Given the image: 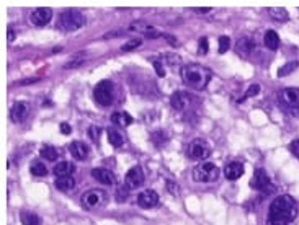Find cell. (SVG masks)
Masks as SVG:
<instances>
[{"mask_svg":"<svg viewBox=\"0 0 299 225\" xmlns=\"http://www.w3.org/2000/svg\"><path fill=\"white\" fill-rule=\"evenodd\" d=\"M167 188H169V193H172V194H179L180 193L179 186H177L175 183H172V181H167Z\"/></svg>","mask_w":299,"mask_h":225,"instance_id":"39","label":"cell"},{"mask_svg":"<svg viewBox=\"0 0 299 225\" xmlns=\"http://www.w3.org/2000/svg\"><path fill=\"white\" fill-rule=\"evenodd\" d=\"M268 13H270V17L273 18L275 21H288V12H286V8H283V7H272V8H268Z\"/></svg>","mask_w":299,"mask_h":225,"instance_id":"24","label":"cell"},{"mask_svg":"<svg viewBox=\"0 0 299 225\" xmlns=\"http://www.w3.org/2000/svg\"><path fill=\"white\" fill-rule=\"evenodd\" d=\"M103 201H105V193L100 189H90L82 196V204L85 206L87 209L100 207V206L103 204Z\"/></svg>","mask_w":299,"mask_h":225,"instance_id":"9","label":"cell"},{"mask_svg":"<svg viewBox=\"0 0 299 225\" xmlns=\"http://www.w3.org/2000/svg\"><path fill=\"white\" fill-rule=\"evenodd\" d=\"M144 183V171L141 167H133L131 170L126 173L124 176V186H128L129 189L141 186Z\"/></svg>","mask_w":299,"mask_h":225,"instance_id":"10","label":"cell"},{"mask_svg":"<svg viewBox=\"0 0 299 225\" xmlns=\"http://www.w3.org/2000/svg\"><path fill=\"white\" fill-rule=\"evenodd\" d=\"M88 135H90V139L93 142H98V139H100V128H97V126H90L88 128Z\"/></svg>","mask_w":299,"mask_h":225,"instance_id":"34","label":"cell"},{"mask_svg":"<svg viewBox=\"0 0 299 225\" xmlns=\"http://www.w3.org/2000/svg\"><path fill=\"white\" fill-rule=\"evenodd\" d=\"M229 48H231V38H229V36L219 38V53L224 54Z\"/></svg>","mask_w":299,"mask_h":225,"instance_id":"31","label":"cell"},{"mask_svg":"<svg viewBox=\"0 0 299 225\" xmlns=\"http://www.w3.org/2000/svg\"><path fill=\"white\" fill-rule=\"evenodd\" d=\"M138 204L141 206L142 209L156 207V206L159 204V194L156 193V191H152V189L142 191V193L138 196Z\"/></svg>","mask_w":299,"mask_h":225,"instance_id":"11","label":"cell"},{"mask_svg":"<svg viewBox=\"0 0 299 225\" xmlns=\"http://www.w3.org/2000/svg\"><path fill=\"white\" fill-rule=\"evenodd\" d=\"M299 212L298 203L291 196L283 194L270 204L267 225H289Z\"/></svg>","mask_w":299,"mask_h":225,"instance_id":"1","label":"cell"},{"mask_svg":"<svg viewBox=\"0 0 299 225\" xmlns=\"http://www.w3.org/2000/svg\"><path fill=\"white\" fill-rule=\"evenodd\" d=\"M92 176L101 185H115V175L106 168H93Z\"/></svg>","mask_w":299,"mask_h":225,"instance_id":"15","label":"cell"},{"mask_svg":"<svg viewBox=\"0 0 299 225\" xmlns=\"http://www.w3.org/2000/svg\"><path fill=\"white\" fill-rule=\"evenodd\" d=\"M259 92H260V87H259V85H250V88L247 90V93H245L244 98H242L240 101H244V100H247V98H250V96H255Z\"/></svg>","mask_w":299,"mask_h":225,"instance_id":"35","label":"cell"},{"mask_svg":"<svg viewBox=\"0 0 299 225\" xmlns=\"http://www.w3.org/2000/svg\"><path fill=\"white\" fill-rule=\"evenodd\" d=\"M128 191H129V188L128 186H121L116 189V199L120 201V203H124L126 199H128Z\"/></svg>","mask_w":299,"mask_h":225,"instance_id":"32","label":"cell"},{"mask_svg":"<svg viewBox=\"0 0 299 225\" xmlns=\"http://www.w3.org/2000/svg\"><path fill=\"white\" fill-rule=\"evenodd\" d=\"M106 134H108V142H110L111 145H113V147H121V145L124 144L123 134H121L118 129L108 128V131H106Z\"/></svg>","mask_w":299,"mask_h":225,"instance_id":"23","label":"cell"},{"mask_svg":"<svg viewBox=\"0 0 299 225\" xmlns=\"http://www.w3.org/2000/svg\"><path fill=\"white\" fill-rule=\"evenodd\" d=\"M74 171H76V165H74L72 162H59L58 165L53 168V173L56 175V178L71 176Z\"/></svg>","mask_w":299,"mask_h":225,"instance_id":"19","label":"cell"},{"mask_svg":"<svg viewBox=\"0 0 299 225\" xmlns=\"http://www.w3.org/2000/svg\"><path fill=\"white\" fill-rule=\"evenodd\" d=\"M60 131H62V134H71L72 129L67 123H62V124H60Z\"/></svg>","mask_w":299,"mask_h":225,"instance_id":"40","label":"cell"},{"mask_svg":"<svg viewBox=\"0 0 299 225\" xmlns=\"http://www.w3.org/2000/svg\"><path fill=\"white\" fill-rule=\"evenodd\" d=\"M250 186L257 191H263V193H272L275 189L272 185V180H270V176L267 175V171L261 170V168L255 170L254 178L250 180Z\"/></svg>","mask_w":299,"mask_h":225,"instance_id":"7","label":"cell"},{"mask_svg":"<svg viewBox=\"0 0 299 225\" xmlns=\"http://www.w3.org/2000/svg\"><path fill=\"white\" fill-rule=\"evenodd\" d=\"M115 96V87L110 80H101L93 88V98L100 106H110L113 103Z\"/></svg>","mask_w":299,"mask_h":225,"instance_id":"5","label":"cell"},{"mask_svg":"<svg viewBox=\"0 0 299 225\" xmlns=\"http://www.w3.org/2000/svg\"><path fill=\"white\" fill-rule=\"evenodd\" d=\"M211 77H213V72L201 64H188L181 69V80L188 87L195 88V90L206 88Z\"/></svg>","mask_w":299,"mask_h":225,"instance_id":"2","label":"cell"},{"mask_svg":"<svg viewBox=\"0 0 299 225\" xmlns=\"http://www.w3.org/2000/svg\"><path fill=\"white\" fill-rule=\"evenodd\" d=\"M40 78H31V80H23L20 85H30V83H35V82H38Z\"/></svg>","mask_w":299,"mask_h":225,"instance_id":"42","label":"cell"},{"mask_svg":"<svg viewBox=\"0 0 299 225\" xmlns=\"http://www.w3.org/2000/svg\"><path fill=\"white\" fill-rule=\"evenodd\" d=\"M83 26V15L79 10H74V8H69V10H64L58 18V23H56V28L59 31L69 33V31H77Z\"/></svg>","mask_w":299,"mask_h":225,"instance_id":"3","label":"cell"},{"mask_svg":"<svg viewBox=\"0 0 299 225\" xmlns=\"http://www.w3.org/2000/svg\"><path fill=\"white\" fill-rule=\"evenodd\" d=\"M244 173H245L244 163H240V162H231L224 167V176H226V180H231V181L239 180Z\"/></svg>","mask_w":299,"mask_h":225,"instance_id":"12","label":"cell"},{"mask_svg":"<svg viewBox=\"0 0 299 225\" xmlns=\"http://www.w3.org/2000/svg\"><path fill=\"white\" fill-rule=\"evenodd\" d=\"M51 18H53V10L48 7H41V8H36V10H33V13L30 15V23L35 26H46L48 23L51 21Z\"/></svg>","mask_w":299,"mask_h":225,"instance_id":"8","label":"cell"},{"mask_svg":"<svg viewBox=\"0 0 299 225\" xmlns=\"http://www.w3.org/2000/svg\"><path fill=\"white\" fill-rule=\"evenodd\" d=\"M82 62H85V54L83 53L74 56V59L71 60V62L65 64V69H74V67H77V65H80Z\"/></svg>","mask_w":299,"mask_h":225,"instance_id":"30","label":"cell"},{"mask_svg":"<svg viewBox=\"0 0 299 225\" xmlns=\"http://www.w3.org/2000/svg\"><path fill=\"white\" fill-rule=\"evenodd\" d=\"M263 44L267 46L270 51H277L279 48V36H278V33L273 31V30H268L267 33H265V36H263Z\"/></svg>","mask_w":299,"mask_h":225,"instance_id":"21","label":"cell"},{"mask_svg":"<svg viewBox=\"0 0 299 225\" xmlns=\"http://www.w3.org/2000/svg\"><path fill=\"white\" fill-rule=\"evenodd\" d=\"M289 150H291L293 155L299 160V140H293V142L289 144Z\"/></svg>","mask_w":299,"mask_h":225,"instance_id":"37","label":"cell"},{"mask_svg":"<svg viewBox=\"0 0 299 225\" xmlns=\"http://www.w3.org/2000/svg\"><path fill=\"white\" fill-rule=\"evenodd\" d=\"M129 30H131V31L144 33V35H146L147 38H157V36H160V33H159L156 28L149 26L147 23H144V21H134V23H131V25H129Z\"/></svg>","mask_w":299,"mask_h":225,"instance_id":"16","label":"cell"},{"mask_svg":"<svg viewBox=\"0 0 299 225\" xmlns=\"http://www.w3.org/2000/svg\"><path fill=\"white\" fill-rule=\"evenodd\" d=\"M30 171H31V175H35V176H46V175H48V168H46L44 163H41V162H33L31 167H30Z\"/></svg>","mask_w":299,"mask_h":225,"instance_id":"28","label":"cell"},{"mask_svg":"<svg viewBox=\"0 0 299 225\" xmlns=\"http://www.w3.org/2000/svg\"><path fill=\"white\" fill-rule=\"evenodd\" d=\"M13 39H15V33H13L12 26H8V43H12Z\"/></svg>","mask_w":299,"mask_h":225,"instance_id":"41","label":"cell"},{"mask_svg":"<svg viewBox=\"0 0 299 225\" xmlns=\"http://www.w3.org/2000/svg\"><path fill=\"white\" fill-rule=\"evenodd\" d=\"M254 48H255L254 41L249 39V38H242V39L237 41V44H236V53L240 56H249L252 51H254Z\"/></svg>","mask_w":299,"mask_h":225,"instance_id":"20","label":"cell"},{"mask_svg":"<svg viewBox=\"0 0 299 225\" xmlns=\"http://www.w3.org/2000/svg\"><path fill=\"white\" fill-rule=\"evenodd\" d=\"M198 44H199L198 46V53L199 54H206L208 53V39H206V38H201Z\"/></svg>","mask_w":299,"mask_h":225,"instance_id":"36","label":"cell"},{"mask_svg":"<svg viewBox=\"0 0 299 225\" xmlns=\"http://www.w3.org/2000/svg\"><path fill=\"white\" fill-rule=\"evenodd\" d=\"M154 67H156L159 77H165V69H163V65L159 62V60H156V62H154Z\"/></svg>","mask_w":299,"mask_h":225,"instance_id":"38","label":"cell"},{"mask_svg":"<svg viewBox=\"0 0 299 225\" xmlns=\"http://www.w3.org/2000/svg\"><path fill=\"white\" fill-rule=\"evenodd\" d=\"M139 46H141V39H131L128 44H124L123 48H121V51H123V53H128V51L136 49Z\"/></svg>","mask_w":299,"mask_h":225,"instance_id":"33","label":"cell"},{"mask_svg":"<svg viewBox=\"0 0 299 225\" xmlns=\"http://www.w3.org/2000/svg\"><path fill=\"white\" fill-rule=\"evenodd\" d=\"M21 224L23 225H41V217L35 212H23Z\"/></svg>","mask_w":299,"mask_h":225,"instance_id":"27","label":"cell"},{"mask_svg":"<svg viewBox=\"0 0 299 225\" xmlns=\"http://www.w3.org/2000/svg\"><path fill=\"white\" fill-rule=\"evenodd\" d=\"M299 67V62L298 60H291V62L284 64L283 67H279L278 70V77H286V75H289L293 72V70H296Z\"/></svg>","mask_w":299,"mask_h":225,"instance_id":"29","label":"cell"},{"mask_svg":"<svg viewBox=\"0 0 299 225\" xmlns=\"http://www.w3.org/2000/svg\"><path fill=\"white\" fill-rule=\"evenodd\" d=\"M69 150H71L72 157L77 158V160H85V158L88 157V152H90L88 147H87V144L80 142V140H76V142H72L71 147H69Z\"/></svg>","mask_w":299,"mask_h":225,"instance_id":"17","label":"cell"},{"mask_svg":"<svg viewBox=\"0 0 299 225\" xmlns=\"http://www.w3.org/2000/svg\"><path fill=\"white\" fill-rule=\"evenodd\" d=\"M193 10L196 13H208L209 10H211V8H193Z\"/></svg>","mask_w":299,"mask_h":225,"instance_id":"43","label":"cell"},{"mask_svg":"<svg viewBox=\"0 0 299 225\" xmlns=\"http://www.w3.org/2000/svg\"><path fill=\"white\" fill-rule=\"evenodd\" d=\"M28 112H30V105H28L26 101H18L12 106L10 116H12V119L15 121V123H21V121L26 119Z\"/></svg>","mask_w":299,"mask_h":225,"instance_id":"13","label":"cell"},{"mask_svg":"<svg viewBox=\"0 0 299 225\" xmlns=\"http://www.w3.org/2000/svg\"><path fill=\"white\" fill-rule=\"evenodd\" d=\"M191 176L196 183H213L218 180L219 176V168L214 165V163H199L193 168L191 171Z\"/></svg>","mask_w":299,"mask_h":225,"instance_id":"4","label":"cell"},{"mask_svg":"<svg viewBox=\"0 0 299 225\" xmlns=\"http://www.w3.org/2000/svg\"><path fill=\"white\" fill-rule=\"evenodd\" d=\"M211 155V145L204 139H195L188 145V157L193 160H204Z\"/></svg>","mask_w":299,"mask_h":225,"instance_id":"6","label":"cell"},{"mask_svg":"<svg viewBox=\"0 0 299 225\" xmlns=\"http://www.w3.org/2000/svg\"><path fill=\"white\" fill-rule=\"evenodd\" d=\"M170 105L174 106V110L177 111H183L186 110V106L190 105V95L185 92H175L170 98Z\"/></svg>","mask_w":299,"mask_h":225,"instance_id":"14","label":"cell"},{"mask_svg":"<svg viewBox=\"0 0 299 225\" xmlns=\"http://www.w3.org/2000/svg\"><path fill=\"white\" fill-rule=\"evenodd\" d=\"M111 123H115L116 126H129L133 123V118L128 114V112H113L111 114Z\"/></svg>","mask_w":299,"mask_h":225,"instance_id":"25","label":"cell"},{"mask_svg":"<svg viewBox=\"0 0 299 225\" xmlns=\"http://www.w3.org/2000/svg\"><path fill=\"white\" fill-rule=\"evenodd\" d=\"M281 98L289 106L299 108V88H284L281 92Z\"/></svg>","mask_w":299,"mask_h":225,"instance_id":"18","label":"cell"},{"mask_svg":"<svg viewBox=\"0 0 299 225\" xmlns=\"http://www.w3.org/2000/svg\"><path fill=\"white\" fill-rule=\"evenodd\" d=\"M40 153H41V157H44L48 162L58 160V157H59L58 149L51 147V145H43V147H41V150H40Z\"/></svg>","mask_w":299,"mask_h":225,"instance_id":"26","label":"cell"},{"mask_svg":"<svg viewBox=\"0 0 299 225\" xmlns=\"http://www.w3.org/2000/svg\"><path fill=\"white\" fill-rule=\"evenodd\" d=\"M54 185L59 191H71L74 189V186H76V180H74L72 176H59V178H56Z\"/></svg>","mask_w":299,"mask_h":225,"instance_id":"22","label":"cell"}]
</instances>
